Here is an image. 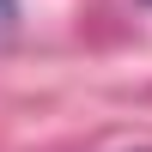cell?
I'll list each match as a JSON object with an SVG mask.
<instances>
[{
    "label": "cell",
    "instance_id": "1",
    "mask_svg": "<svg viewBox=\"0 0 152 152\" xmlns=\"http://www.w3.org/2000/svg\"><path fill=\"white\" fill-rule=\"evenodd\" d=\"M12 6H18V0H0V24H6V18H12Z\"/></svg>",
    "mask_w": 152,
    "mask_h": 152
}]
</instances>
